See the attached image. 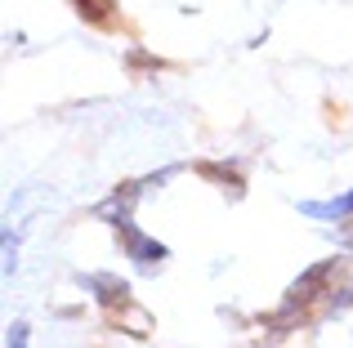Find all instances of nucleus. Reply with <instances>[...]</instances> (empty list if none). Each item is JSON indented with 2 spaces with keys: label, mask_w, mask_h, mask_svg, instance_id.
<instances>
[{
  "label": "nucleus",
  "mask_w": 353,
  "mask_h": 348,
  "mask_svg": "<svg viewBox=\"0 0 353 348\" xmlns=\"http://www.w3.org/2000/svg\"><path fill=\"white\" fill-rule=\"evenodd\" d=\"M345 241H349V246H353V224H349V228H345Z\"/></svg>",
  "instance_id": "7"
},
{
  "label": "nucleus",
  "mask_w": 353,
  "mask_h": 348,
  "mask_svg": "<svg viewBox=\"0 0 353 348\" xmlns=\"http://www.w3.org/2000/svg\"><path fill=\"white\" fill-rule=\"evenodd\" d=\"M9 348H27V326L23 322L14 326V340H9Z\"/></svg>",
  "instance_id": "6"
},
{
  "label": "nucleus",
  "mask_w": 353,
  "mask_h": 348,
  "mask_svg": "<svg viewBox=\"0 0 353 348\" xmlns=\"http://www.w3.org/2000/svg\"><path fill=\"white\" fill-rule=\"evenodd\" d=\"M90 286H94V290H103V299H108V304H117V299L125 304V295H130V286H125V281H112V277H90Z\"/></svg>",
  "instance_id": "5"
},
{
  "label": "nucleus",
  "mask_w": 353,
  "mask_h": 348,
  "mask_svg": "<svg viewBox=\"0 0 353 348\" xmlns=\"http://www.w3.org/2000/svg\"><path fill=\"white\" fill-rule=\"evenodd\" d=\"M304 215H313V219H345L353 215V192H345V197H336V201H304Z\"/></svg>",
  "instance_id": "3"
},
{
  "label": "nucleus",
  "mask_w": 353,
  "mask_h": 348,
  "mask_svg": "<svg viewBox=\"0 0 353 348\" xmlns=\"http://www.w3.org/2000/svg\"><path fill=\"white\" fill-rule=\"evenodd\" d=\"M77 5L81 18H90V23H108L112 18V0H72Z\"/></svg>",
  "instance_id": "4"
},
{
  "label": "nucleus",
  "mask_w": 353,
  "mask_h": 348,
  "mask_svg": "<svg viewBox=\"0 0 353 348\" xmlns=\"http://www.w3.org/2000/svg\"><path fill=\"white\" fill-rule=\"evenodd\" d=\"M331 272H336V259H327V263H318V268H309V272H304V277H300V281L291 286V295H286V304H304V299H313V290H318L322 281L331 277Z\"/></svg>",
  "instance_id": "2"
},
{
  "label": "nucleus",
  "mask_w": 353,
  "mask_h": 348,
  "mask_svg": "<svg viewBox=\"0 0 353 348\" xmlns=\"http://www.w3.org/2000/svg\"><path fill=\"white\" fill-rule=\"evenodd\" d=\"M117 232H121V241H125V250H130V259L134 263H161L165 259V246L161 241H152V237H143L134 224H117Z\"/></svg>",
  "instance_id": "1"
}]
</instances>
